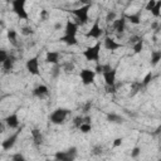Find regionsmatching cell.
Here are the masks:
<instances>
[{"mask_svg": "<svg viewBox=\"0 0 161 161\" xmlns=\"http://www.w3.org/2000/svg\"><path fill=\"white\" fill-rule=\"evenodd\" d=\"M126 19H128V21H130L131 24H135V25H138V24L141 23V16H140V14H138V13H137V14L127 15V16H126Z\"/></svg>", "mask_w": 161, "mask_h": 161, "instance_id": "d6986e66", "label": "cell"}, {"mask_svg": "<svg viewBox=\"0 0 161 161\" xmlns=\"http://www.w3.org/2000/svg\"><path fill=\"white\" fill-rule=\"evenodd\" d=\"M142 48H143V40L141 38L140 40H137V42L133 43V52L135 53H140L142 50Z\"/></svg>", "mask_w": 161, "mask_h": 161, "instance_id": "d4e9b609", "label": "cell"}, {"mask_svg": "<svg viewBox=\"0 0 161 161\" xmlns=\"http://www.w3.org/2000/svg\"><path fill=\"white\" fill-rule=\"evenodd\" d=\"M60 42L65 43L67 45H75V44L78 43V40H77L75 36H65V35H63V36L60 38Z\"/></svg>", "mask_w": 161, "mask_h": 161, "instance_id": "ffe728a7", "label": "cell"}, {"mask_svg": "<svg viewBox=\"0 0 161 161\" xmlns=\"http://www.w3.org/2000/svg\"><path fill=\"white\" fill-rule=\"evenodd\" d=\"M64 69H65L67 72H72V70L74 69V64H72V63H65V64H64Z\"/></svg>", "mask_w": 161, "mask_h": 161, "instance_id": "d6a6232c", "label": "cell"}, {"mask_svg": "<svg viewBox=\"0 0 161 161\" xmlns=\"http://www.w3.org/2000/svg\"><path fill=\"white\" fill-rule=\"evenodd\" d=\"M112 26L113 29L117 31V33H123L125 29H126V19L125 18H121V19H114L112 21Z\"/></svg>", "mask_w": 161, "mask_h": 161, "instance_id": "4fadbf2b", "label": "cell"}, {"mask_svg": "<svg viewBox=\"0 0 161 161\" xmlns=\"http://www.w3.org/2000/svg\"><path fill=\"white\" fill-rule=\"evenodd\" d=\"M78 128L80 130V132H83V133H88V132L92 130V125H91V122H82V123L79 125Z\"/></svg>", "mask_w": 161, "mask_h": 161, "instance_id": "cb8c5ba5", "label": "cell"}, {"mask_svg": "<svg viewBox=\"0 0 161 161\" xmlns=\"http://www.w3.org/2000/svg\"><path fill=\"white\" fill-rule=\"evenodd\" d=\"M5 122H6L8 127H10V128H16V127L19 126V118H18V114H16V113H13V114L8 116V117L5 118Z\"/></svg>", "mask_w": 161, "mask_h": 161, "instance_id": "5bb4252c", "label": "cell"}, {"mask_svg": "<svg viewBox=\"0 0 161 161\" xmlns=\"http://www.w3.org/2000/svg\"><path fill=\"white\" fill-rule=\"evenodd\" d=\"M140 152H141L140 148H138V147H135V148L132 150V152H131V156H132V157H137V156L140 155Z\"/></svg>", "mask_w": 161, "mask_h": 161, "instance_id": "e575fe53", "label": "cell"}, {"mask_svg": "<svg viewBox=\"0 0 161 161\" xmlns=\"http://www.w3.org/2000/svg\"><path fill=\"white\" fill-rule=\"evenodd\" d=\"M25 3H26V0H11L13 11L18 15V18H20L23 20H28V18H29V15L25 10Z\"/></svg>", "mask_w": 161, "mask_h": 161, "instance_id": "6da1fadb", "label": "cell"}, {"mask_svg": "<svg viewBox=\"0 0 161 161\" xmlns=\"http://www.w3.org/2000/svg\"><path fill=\"white\" fill-rule=\"evenodd\" d=\"M114 19H116V13H114V11H109V13L107 14V16H106V20H107V21H111V23H112Z\"/></svg>", "mask_w": 161, "mask_h": 161, "instance_id": "f546056e", "label": "cell"}, {"mask_svg": "<svg viewBox=\"0 0 161 161\" xmlns=\"http://www.w3.org/2000/svg\"><path fill=\"white\" fill-rule=\"evenodd\" d=\"M13 158H14V160H19V161H20V160H24V156H23V155H20V153H15V155L13 156Z\"/></svg>", "mask_w": 161, "mask_h": 161, "instance_id": "74e56055", "label": "cell"}, {"mask_svg": "<svg viewBox=\"0 0 161 161\" xmlns=\"http://www.w3.org/2000/svg\"><path fill=\"white\" fill-rule=\"evenodd\" d=\"M75 155H77V148L72 147V148H69L67 151H58L54 157L57 160H60V161H70V160H73L75 157Z\"/></svg>", "mask_w": 161, "mask_h": 161, "instance_id": "8992f818", "label": "cell"}, {"mask_svg": "<svg viewBox=\"0 0 161 161\" xmlns=\"http://www.w3.org/2000/svg\"><path fill=\"white\" fill-rule=\"evenodd\" d=\"M152 78H153V74H152V72L147 73V75H146V77L143 78L142 83H141V84H142V87H143V86H147V84H148V83H150V82L152 80Z\"/></svg>", "mask_w": 161, "mask_h": 161, "instance_id": "83f0119b", "label": "cell"}, {"mask_svg": "<svg viewBox=\"0 0 161 161\" xmlns=\"http://www.w3.org/2000/svg\"><path fill=\"white\" fill-rule=\"evenodd\" d=\"M156 1L157 0H148V3L146 4V10H148V11H151V9L155 6V4H156Z\"/></svg>", "mask_w": 161, "mask_h": 161, "instance_id": "1f68e13d", "label": "cell"}, {"mask_svg": "<svg viewBox=\"0 0 161 161\" xmlns=\"http://www.w3.org/2000/svg\"><path fill=\"white\" fill-rule=\"evenodd\" d=\"M33 93H34V96H36V97L42 98V97H44V96H47V94L49 93V89H48V87H47V86L40 84V86H38V87L33 91Z\"/></svg>", "mask_w": 161, "mask_h": 161, "instance_id": "2e32d148", "label": "cell"}, {"mask_svg": "<svg viewBox=\"0 0 161 161\" xmlns=\"http://www.w3.org/2000/svg\"><path fill=\"white\" fill-rule=\"evenodd\" d=\"M0 102H1V99H0Z\"/></svg>", "mask_w": 161, "mask_h": 161, "instance_id": "7bdbcfd3", "label": "cell"}, {"mask_svg": "<svg viewBox=\"0 0 161 161\" xmlns=\"http://www.w3.org/2000/svg\"><path fill=\"white\" fill-rule=\"evenodd\" d=\"M0 87H1V83H0Z\"/></svg>", "mask_w": 161, "mask_h": 161, "instance_id": "b9f144b4", "label": "cell"}, {"mask_svg": "<svg viewBox=\"0 0 161 161\" xmlns=\"http://www.w3.org/2000/svg\"><path fill=\"white\" fill-rule=\"evenodd\" d=\"M24 35H28V34H31L33 33V29L30 28V26H25V28H23V31H21Z\"/></svg>", "mask_w": 161, "mask_h": 161, "instance_id": "836d02e7", "label": "cell"}, {"mask_svg": "<svg viewBox=\"0 0 161 161\" xmlns=\"http://www.w3.org/2000/svg\"><path fill=\"white\" fill-rule=\"evenodd\" d=\"M89 9H91V4H87V5H83L78 9H74L72 13L73 15L79 20V23H87L88 21V13H89Z\"/></svg>", "mask_w": 161, "mask_h": 161, "instance_id": "277c9868", "label": "cell"}, {"mask_svg": "<svg viewBox=\"0 0 161 161\" xmlns=\"http://www.w3.org/2000/svg\"><path fill=\"white\" fill-rule=\"evenodd\" d=\"M102 74H103V79H104L106 86H114V83H116V75H117L116 69H112L111 68V69L103 72Z\"/></svg>", "mask_w": 161, "mask_h": 161, "instance_id": "9c48e42d", "label": "cell"}, {"mask_svg": "<svg viewBox=\"0 0 161 161\" xmlns=\"http://www.w3.org/2000/svg\"><path fill=\"white\" fill-rule=\"evenodd\" d=\"M8 57H9L8 52H6V50H4V49H0V63H3Z\"/></svg>", "mask_w": 161, "mask_h": 161, "instance_id": "f1b7e54d", "label": "cell"}, {"mask_svg": "<svg viewBox=\"0 0 161 161\" xmlns=\"http://www.w3.org/2000/svg\"><path fill=\"white\" fill-rule=\"evenodd\" d=\"M77 30H78V24H75L70 20H68L65 23V26H64V35L65 36H75Z\"/></svg>", "mask_w": 161, "mask_h": 161, "instance_id": "30bf717a", "label": "cell"}, {"mask_svg": "<svg viewBox=\"0 0 161 161\" xmlns=\"http://www.w3.org/2000/svg\"><path fill=\"white\" fill-rule=\"evenodd\" d=\"M28 72L33 75H39L40 74V70H39V60H38V57H34V58H30L26 60V64H25Z\"/></svg>", "mask_w": 161, "mask_h": 161, "instance_id": "ba28073f", "label": "cell"}, {"mask_svg": "<svg viewBox=\"0 0 161 161\" xmlns=\"http://www.w3.org/2000/svg\"><path fill=\"white\" fill-rule=\"evenodd\" d=\"M14 62H15V60H14V58L9 55V57H8V58L1 63V64H3V69H4L5 72L11 70V69H13V67H14Z\"/></svg>", "mask_w": 161, "mask_h": 161, "instance_id": "ac0fdd59", "label": "cell"}, {"mask_svg": "<svg viewBox=\"0 0 161 161\" xmlns=\"http://www.w3.org/2000/svg\"><path fill=\"white\" fill-rule=\"evenodd\" d=\"M16 35H18L16 31L13 30V29H10V30L8 31V39H9L11 43H14V44L16 43Z\"/></svg>", "mask_w": 161, "mask_h": 161, "instance_id": "4316f807", "label": "cell"}, {"mask_svg": "<svg viewBox=\"0 0 161 161\" xmlns=\"http://www.w3.org/2000/svg\"><path fill=\"white\" fill-rule=\"evenodd\" d=\"M108 69H111L109 64H97V67H96V72L97 73H103V72H106Z\"/></svg>", "mask_w": 161, "mask_h": 161, "instance_id": "484cf974", "label": "cell"}, {"mask_svg": "<svg viewBox=\"0 0 161 161\" xmlns=\"http://www.w3.org/2000/svg\"><path fill=\"white\" fill-rule=\"evenodd\" d=\"M3 131H4V126H3V123L0 121V132H3Z\"/></svg>", "mask_w": 161, "mask_h": 161, "instance_id": "ab89813d", "label": "cell"}, {"mask_svg": "<svg viewBox=\"0 0 161 161\" xmlns=\"http://www.w3.org/2000/svg\"><path fill=\"white\" fill-rule=\"evenodd\" d=\"M79 77H80L82 83H83V84H86V86H88V84H91V83H93V82H94L96 72H94V70H92V69H89V68H84V69H82V70H80Z\"/></svg>", "mask_w": 161, "mask_h": 161, "instance_id": "5b68a950", "label": "cell"}, {"mask_svg": "<svg viewBox=\"0 0 161 161\" xmlns=\"http://www.w3.org/2000/svg\"><path fill=\"white\" fill-rule=\"evenodd\" d=\"M160 60H161V52L160 50H153L151 53V64L156 65Z\"/></svg>", "mask_w": 161, "mask_h": 161, "instance_id": "44dd1931", "label": "cell"}, {"mask_svg": "<svg viewBox=\"0 0 161 161\" xmlns=\"http://www.w3.org/2000/svg\"><path fill=\"white\" fill-rule=\"evenodd\" d=\"M151 28H152V29H156V30H157V28H158V24H157V23H153V24L151 25Z\"/></svg>", "mask_w": 161, "mask_h": 161, "instance_id": "f35d334b", "label": "cell"}, {"mask_svg": "<svg viewBox=\"0 0 161 161\" xmlns=\"http://www.w3.org/2000/svg\"><path fill=\"white\" fill-rule=\"evenodd\" d=\"M68 114H69V111L68 109H65V108H57L55 111L52 112L49 119L54 125H60V123H63L65 121V118H67Z\"/></svg>", "mask_w": 161, "mask_h": 161, "instance_id": "3957f363", "label": "cell"}, {"mask_svg": "<svg viewBox=\"0 0 161 161\" xmlns=\"http://www.w3.org/2000/svg\"><path fill=\"white\" fill-rule=\"evenodd\" d=\"M102 35H103V29L101 28V25H99V20L97 19V20H94L93 25L91 26V29L88 30V33L86 34V36H87V38H94V39H98V38H101Z\"/></svg>", "mask_w": 161, "mask_h": 161, "instance_id": "52a82bcc", "label": "cell"}, {"mask_svg": "<svg viewBox=\"0 0 161 161\" xmlns=\"http://www.w3.org/2000/svg\"><path fill=\"white\" fill-rule=\"evenodd\" d=\"M47 16H48V11H47V10H42V11H40V18H42L43 20H45Z\"/></svg>", "mask_w": 161, "mask_h": 161, "instance_id": "8d00e7d4", "label": "cell"}, {"mask_svg": "<svg viewBox=\"0 0 161 161\" xmlns=\"http://www.w3.org/2000/svg\"><path fill=\"white\" fill-rule=\"evenodd\" d=\"M83 55L87 60H93V62H99V55H101V43L94 44L93 47H88L84 52Z\"/></svg>", "mask_w": 161, "mask_h": 161, "instance_id": "7a4b0ae2", "label": "cell"}, {"mask_svg": "<svg viewBox=\"0 0 161 161\" xmlns=\"http://www.w3.org/2000/svg\"><path fill=\"white\" fill-rule=\"evenodd\" d=\"M160 9H161V1L157 0L156 4H155V6L151 9V14H152L155 18H158V16H160Z\"/></svg>", "mask_w": 161, "mask_h": 161, "instance_id": "603a6c76", "label": "cell"}, {"mask_svg": "<svg viewBox=\"0 0 161 161\" xmlns=\"http://www.w3.org/2000/svg\"><path fill=\"white\" fill-rule=\"evenodd\" d=\"M60 26H62V24H59V23L55 24V29H58V28H60Z\"/></svg>", "mask_w": 161, "mask_h": 161, "instance_id": "60d3db41", "label": "cell"}, {"mask_svg": "<svg viewBox=\"0 0 161 161\" xmlns=\"http://www.w3.org/2000/svg\"><path fill=\"white\" fill-rule=\"evenodd\" d=\"M107 119L109 122H112V123H122L123 122V118L121 116H118V114H114V113H109L107 116Z\"/></svg>", "mask_w": 161, "mask_h": 161, "instance_id": "7402d4cb", "label": "cell"}, {"mask_svg": "<svg viewBox=\"0 0 161 161\" xmlns=\"http://www.w3.org/2000/svg\"><path fill=\"white\" fill-rule=\"evenodd\" d=\"M31 136H33V141H34V145L35 146H39V145H42V142H43V136H42V133H40V131L39 130H33L31 131Z\"/></svg>", "mask_w": 161, "mask_h": 161, "instance_id": "e0dca14e", "label": "cell"}, {"mask_svg": "<svg viewBox=\"0 0 161 161\" xmlns=\"http://www.w3.org/2000/svg\"><path fill=\"white\" fill-rule=\"evenodd\" d=\"M104 47H106V49H107V50H116V49H118V48H122V47H123V44L117 43L113 38L107 36V38L104 39Z\"/></svg>", "mask_w": 161, "mask_h": 161, "instance_id": "7c38bea8", "label": "cell"}, {"mask_svg": "<svg viewBox=\"0 0 161 161\" xmlns=\"http://www.w3.org/2000/svg\"><path fill=\"white\" fill-rule=\"evenodd\" d=\"M122 145V138H116L114 142H113V146L117 147V146H121Z\"/></svg>", "mask_w": 161, "mask_h": 161, "instance_id": "d590c367", "label": "cell"}, {"mask_svg": "<svg viewBox=\"0 0 161 161\" xmlns=\"http://www.w3.org/2000/svg\"><path fill=\"white\" fill-rule=\"evenodd\" d=\"M45 60L50 64H58L59 62V53L58 52H48L45 55Z\"/></svg>", "mask_w": 161, "mask_h": 161, "instance_id": "9a60e30c", "label": "cell"}, {"mask_svg": "<svg viewBox=\"0 0 161 161\" xmlns=\"http://www.w3.org/2000/svg\"><path fill=\"white\" fill-rule=\"evenodd\" d=\"M19 132H20V131H18L16 133H14V135L9 136L8 138H5V140L1 142V147H3L4 150H10V148H13V146L15 145V142H16V140H18Z\"/></svg>", "mask_w": 161, "mask_h": 161, "instance_id": "8fae6325", "label": "cell"}, {"mask_svg": "<svg viewBox=\"0 0 161 161\" xmlns=\"http://www.w3.org/2000/svg\"><path fill=\"white\" fill-rule=\"evenodd\" d=\"M83 122V117L82 116H78V117H75L74 119H73V123H74V126L75 127H79V125Z\"/></svg>", "mask_w": 161, "mask_h": 161, "instance_id": "4dcf8cb0", "label": "cell"}]
</instances>
